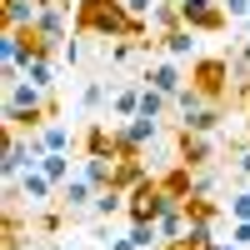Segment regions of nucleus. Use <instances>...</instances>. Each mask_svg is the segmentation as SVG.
I'll return each instance as SVG.
<instances>
[{
    "label": "nucleus",
    "mask_w": 250,
    "mask_h": 250,
    "mask_svg": "<svg viewBox=\"0 0 250 250\" xmlns=\"http://www.w3.org/2000/svg\"><path fill=\"white\" fill-rule=\"evenodd\" d=\"M75 35H100V40H150V20H140L120 0H75Z\"/></svg>",
    "instance_id": "1"
},
{
    "label": "nucleus",
    "mask_w": 250,
    "mask_h": 250,
    "mask_svg": "<svg viewBox=\"0 0 250 250\" xmlns=\"http://www.w3.org/2000/svg\"><path fill=\"white\" fill-rule=\"evenodd\" d=\"M60 105L50 100V90L30 85V80H15V85H5V130H20V135H35L45 130L50 115Z\"/></svg>",
    "instance_id": "2"
},
{
    "label": "nucleus",
    "mask_w": 250,
    "mask_h": 250,
    "mask_svg": "<svg viewBox=\"0 0 250 250\" xmlns=\"http://www.w3.org/2000/svg\"><path fill=\"white\" fill-rule=\"evenodd\" d=\"M190 85H195L205 100H215V105H220V100H225V90L235 85L230 60H225V55H205V60H195V65H190Z\"/></svg>",
    "instance_id": "3"
},
{
    "label": "nucleus",
    "mask_w": 250,
    "mask_h": 250,
    "mask_svg": "<svg viewBox=\"0 0 250 250\" xmlns=\"http://www.w3.org/2000/svg\"><path fill=\"white\" fill-rule=\"evenodd\" d=\"M180 20L195 35H220L225 25H230V10H225L220 0H180Z\"/></svg>",
    "instance_id": "4"
},
{
    "label": "nucleus",
    "mask_w": 250,
    "mask_h": 250,
    "mask_svg": "<svg viewBox=\"0 0 250 250\" xmlns=\"http://www.w3.org/2000/svg\"><path fill=\"white\" fill-rule=\"evenodd\" d=\"M165 205H170V195H165L160 190V180H145V185H135V190H130V210H125V215H130V225L135 220H160L165 215Z\"/></svg>",
    "instance_id": "5"
},
{
    "label": "nucleus",
    "mask_w": 250,
    "mask_h": 250,
    "mask_svg": "<svg viewBox=\"0 0 250 250\" xmlns=\"http://www.w3.org/2000/svg\"><path fill=\"white\" fill-rule=\"evenodd\" d=\"M175 160H180V165H190V170H205V165L215 160V145H210V135L180 130V135H175Z\"/></svg>",
    "instance_id": "6"
},
{
    "label": "nucleus",
    "mask_w": 250,
    "mask_h": 250,
    "mask_svg": "<svg viewBox=\"0 0 250 250\" xmlns=\"http://www.w3.org/2000/svg\"><path fill=\"white\" fill-rule=\"evenodd\" d=\"M95 185L85 180V170H75L65 185H60V205H65V210H95Z\"/></svg>",
    "instance_id": "7"
},
{
    "label": "nucleus",
    "mask_w": 250,
    "mask_h": 250,
    "mask_svg": "<svg viewBox=\"0 0 250 250\" xmlns=\"http://www.w3.org/2000/svg\"><path fill=\"white\" fill-rule=\"evenodd\" d=\"M80 145H85V155L115 160V155H120V130H105L100 120H90V125H85V140H80Z\"/></svg>",
    "instance_id": "8"
},
{
    "label": "nucleus",
    "mask_w": 250,
    "mask_h": 250,
    "mask_svg": "<svg viewBox=\"0 0 250 250\" xmlns=\"http://www.w3.org/2000/svg\"><path fill=\"white\" fill-rule=\"evenodd\" d=\"M145 85H155L160 95H170V100H175V95L185 90V75H180L175 60H155V65L145 70Z\"/></svg>",
    "instance_id": "9"
},
{
    "label": "nucleus",
    "mask_w": 250,
    "mask_h": 250,
    "mask_svg": "<svg viewBox=\"0 0 250 250\" xmlns=\"http://www.w3.org/2000/svg\"><path fill=\"white\" fill-rule=\"evenodd\" d=\"M20 195H25L30 205H50V195H60V185L40 170V165H30V170L20 175Z\"/></svg>",
    "instance_id": "10"
},
{
    "label": "nucleus",
    "mask_w": 250,
    "mask_h": 250,
    "mask_svg": "<svg viewBox=\"0 0 250 250\" xmlns=\"http://www.w3.org/2000/svg\"><path fill=\"white\" fill-rule=\"evenodd\" d=\"M35 15H40V0H0V30L35 25Z\"/></svg>",
    "instance_id": "11"
},
{
    "label": "nucleus",
    "mask_w": 250,
    "mask_h": 250,
    "mask_svg": "<svg viewBox=\"0 0 250 250\" xmlns=\"http://www.w3.org/2000/svg\"><path fill=\"white\" fill-rule=\"evenodd\" d=\"M160 190L165 195H170V200H185V195H195V170H190V165H170V170H165L160 175Z\"/></svg>",
    "instance_id": "12"
},
{
    "label": "nucleus",
    "mask_w": 250,
    "mask_h": 250,
    "mask_svg": "<svg viewBox=\"0 0 250 250\" xmlns=\"http://www.w3.org/2000/svg\"><path fill=\"white\" fill-rule=\"evenodd\" d=\"M155 230H160V240H180L185 230H190V215H185V200H170V205H165V215L155 220Z\"/></svg>",
    "instance_id": "13"
},
{
    "label": "nucleus",
    "mask_w": 250,
    "mask_h": 250,
    "mask_svg": "<svg viewBox=\"0 0 250 250\" xmlns=\"http://www.w3.org/2000/svg\"><path fill=\"white\" fill-rule=\"evenodd\" d=\"M215 125H220V105H215V100H205V105L180 115V130H195V135H210Z\"/></svg>",
    "instance_id": "14"
},
{
    "label": "nucleus",
    "mask_w": 250,
    "mask_h": 250,
    "mask_svg": "<svg viewBox=\"0 0 250 250\" xmlns=\"http://www.w3.org/2000/svg\"><path fill=\"white\" fill-rule=\"evenodd\" d=\"M140 90H145V85H120V90L110 95V115H115L120 125L140 115Z\"/></svg>",
    "instance_id": "15"
},
{
    "label": "nucleus",
    "mask_w": 250,
    "mask_h": 250,
    "mask_svg": "<svg viewBox=\"0 0 250 250\" xmlns=\"http://www.w3.org/2000/svg\"><path fill=\"white\" fill-rule=\"evenodd\" d=\"M175 25H185V20H180V0H155V10H150V30H155V40L170 35Z\"/></svg>",
    "instance_id": "16"
},
{
    "label": "nucleus",
    "mask_w": 250,
    "mask_h": 250,
    "mask_svg": "<svg viewBox=\"0 0 250 250\" xmlns=\"http://www.w3.org/2000/svg\"><path fill=\"white\" fill-rule=\"evenodd\" d=\"M160 50L170 55V60H185V55L195 50V30H190V25H175L170 35H160Z\"/></svg>",
    "instance_id": "17"
},
{
    "label": "nucleus",
    "mask_w": 250,
    "mask_h": 250,
    "mask_svg": "<svg viewBox=\"0 0 250 250\" xmlns=\"http://www.w3.org/2000/svg\"><path fill=\"white\" fill-rule=\"evenodd\" d=\"M80 170H85V180L95 185V190H110V180H115V160H100V155H85V160H80Z\"/></svg>",
    "instance_id": "18"
},
{
    "label": "nucleus",
    "mask_w": 250,
    "mask_h": 250,
    "mask_svg": "<svg viewBox=\"0 0 250 250\" xmlns=\"http://www.w3.org/2000/svg\"><path fill=\"white\" fill-rule=\"evenodd\" d=\"M40 170H45L55 185H65V180L75 175V170H70V155H65V150H45V155H40Z\"/></svg>",
    "instance_id": "19"
},
{
    "label": "nucleus",
    "mask_w": 250,
    "mask_h": 250,
    "mask_svg": "<svg viewBox=\"0 0 250 250\" xmlns=\"http://www.w3.org/2000/svg\"><path fill=\"white\" fill-rule=\"evenodd\" d=\"M125 210H130V195H125V190H115V185H110V190H100L95 195V215H125Z\"/></svg>",
    "instance_id": "20"
},
{
    "label": "nucleus",
    "mask_w": 250,
    "mask_h": 250,
    "mask_svg": "<svg viewBox=\"0 0 250 250\" xmlns=\"http://www.w3.org/2000/svg\"><path fill=\"white\" fill-rule=\"evenodd\" d=\"M170 105H175V100H170V95H160L155 85H145V90H140V115H150V120H165V110H170Z\"/></svg>",
    "instance_id": "21"
},
{
    "label": "nucleus",
    "mask_w": 250,
    "mask_h": 250,
    "mask_svg": "<svg viewBox=\"0 0 250 250\" xmlns=\"http://www.w3.org/2000/svg\"><path fill=\"white\" fill-rule=\"evenodd\" d=\"M185 215H190V220H210V225H215V220H220V205H215L210 195H200V190H195V195H185Z\"/></svg>",
    "instance_id": "22"
},
{
    "label": "nucleus",
    "mask_w": 250,
    "mask_h": 250,
    "mask_svg": "<svg viewBox=\"0 0 250 250\" xmlns=\"http://www.w3.org/2000/svg\"><path fill=\"white\" fill-rule=\"evenodd\" d=\"M35 140H40V150H70V130L60 120H50L45 130H35Z\"/></svg>",
    "instance_id": "23"
},
{
    "label": "nucleus",
    "mask_w": 250,
    "mask_h": 250,
    "mask_svg": "<svg viewBox=\"0 0 250 250\" xmlns=\"http://www.w3.org/2000/svg\"><path fill=\"white\" fill-rule=\"evenodd\" d=\"M110 100V90H105V80H85V90H80V110L85 115H95L100 105Z\"/></svg>",
    "instance_id": "24"
},
{
    "label": "nucleus",
    "mask_w": 250,
    "mask_h": 250,
    "mask_svg": "<svg viewBox=\"0 0 250 250\" xmlns=\"http://www.w3.org/2000/svg\"><path fill=\"white\" fill-rule=\"evenodd\" d=\"M25 80H30V85H40V90H50V85H55V55H45V60H35V65H25Z\"/></svg>",
    "instance_id": "25"
},
{
    "label": "nucleus",
    "mask_w": 250,
    "mask_h": 250,
    "mask_svg": "<svg viewBox=\"0 0 250 250\" xmlns=\"http://www.w3.org/2000/svg\"><path fill=\"white\" fill-rule=\"evenodd\" d=\"M0 245H20V235H25V220H20V210H5V225H0Z\"/></svg>",
    "instance_id": "26"
},
{
    "label": "nucleus",
    "mask_w": 250,
    "mask_h": 250,
    "mask_svg": "<svg viewBox=\"0 0 250 250\" xmlns=\"http://www.w3.org/2000/svg\"><path fill=\"white\" fill-rule=\"evenodd\" d=\"M60 210H65V205H60ZM60 210H45V215H40V235H60V225H65Z\"/></svg>",
    "instance_id": "27"
},
{
    "label": "nucleus",
    "mask_w": 250,
    "mask_h": 250,
    "mask_svg": "<svg viewBox=\"0 0 250 250\" xmlns=\"http://www.w3.org/2000/svg\"><path fill=\"white\" fill-rule=\"evenodd\" d=\"M230 220H250V190H240L230 200Z\"/></svg>",
    "instance_id": "28"
},
{
    "label": "nucleus",
    "mask_w": 250,
    "mask_h": 250,
    "mask_svg": "<svg viewBox=\"0 0 250 250\" xmlns=\"http://www.w3.org/2000/svg\"><path fill=\"white\" fill-rule=\"evenodd\" d=\"M130 15H140V20H150V10H155V0H120Z\"/></svg>",
    "instance_id": "29"
},
{
    "label": "nucleus",
    "mask_w": 250,
    "mask_h": 250,
    "mask_svg": "<svg viewBox=\"0 0 250 250\" xmlns=\"http://www.w3.org/2000/svg\"><path fill=\"white\" fill-rule=\"evenodd\" d=\"M230 245H250V220H235L230 225Z\"/></svg>",
    "instance_id": "30"
},
{
    "label": "nucleus",
    "mask_w": 250,
    "mask_h": 250,
    "mask_svg": "<svg viewBox=\"0 0 250 250\" xmlns=\"http://www.w3.org/2000/svg\"><path fill=\"white\" fill-rule=\"evenodd\" d=\"M60 55H65V60H70V65H75V60H80V40L70 35V40H65V50H60Z\"/></svg>",
    "instance_id": "31"
},
{
    "label": "nucleus",
    "mask_w": 250,
    "mask_h": 250,
    "mask_svg": "<svg viewBox=\"0 0 250 250\" xmlns=\"http://www.w3.org/2000/svg\"><path fill=\"white\" fill-rule=\"evenodd\" d=\"M160 250H195V240H190V235H180V240H165Z\"/></svg>",
    "instance_id": "32"
},
{
    "label": "nucleus",
    "mask_w": 250,
    "mask_h": 250,
    "mask_svg": "<svg viewBox=\"0 0 250 250\" xmlns=\"http://www.w3.org/2000/svg\"><path fill=\"white\" fill-rule=\"evenodd\" d=\"M110 250H140V245H135L130 235H125V240H110Z\"/></svg>",
    "instance_id": "33"
},
{
    "label": "nucleus",
    "mask_w": 250,
    "mask_h": 250,
    "mask_svg": "<svg viewBox=\"0 0 250 250\" xmlns=\"http://www.w3.org/2000/svg\"><path fill=\"white\" fill-rule=\"evenodd\" d=\"M235 165H240V175H250V150H240V160H235Z\"/></svg>",
    "instance_id": "34"
},
{
    "label": "nucleus",
    "mask_w": 250,
    "mask_h": 250,
    "mask_svg": "<svg viewBox=\"0 0 250 250\" xmlns=\"http://www.w3.org/2000/svg\"><path fill=\"white\" fill-rule=\"evenodd\" d=\"M210 250H240V245H225V240H215V245H210Z\"/></svg>",
    "instance_id": "35"
},
{
    "label": "nucleus",
    "mask_w": 250,
    "mask_h": 250,
    "mask_svg": "<svg viewBox=\"0 0 250 250\" xmlns=\"http://www.w3.org/2000/svg\"><path fill=\"white\" fill-rule=\"evenodd\" d=\"M240 55H245V60H250V40H245V45H240Z\"/></svg>",
    "instance_id": "36"
},
{
    "label": "nucleus",
    "mask_w": 250,
    "mask_h": 250,
    "mask_svg": "<svg viewBox=\"0 0 250 250\" xmlns=\"http://www.w3.org/2000/svg\"><path fill=\"white\" fill-rule=\"evenodd\" d=\"M245 40H250V15H245Z\"/></svg>",
    "instance_id": "37"
},
{
    "label": "nucleus",
    "mask_w": 250,
    "mask_h": 250,
    "mask_svg": "<svg viewBox=\"0 0 250 250\" xmlns=\"http://www.w3.org/2000/svg\"><path fill=\"white\" fill-rule=\"evenodd\" d=\"M60 250H65V245H60Z\"/></svg>",
    "instance_id": "38"
}]
</instances>
